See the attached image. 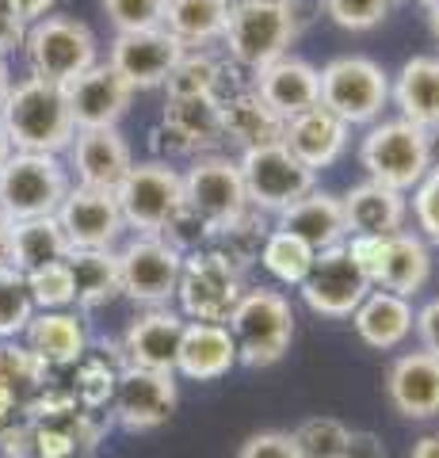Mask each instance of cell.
<instances>
[{
	"instance_id": "obj_19",
	"label": "cell",
	"mask_w": 439,
	"mask_h": 458,
	"mask_svg": "<svg viewBox=\"0 0 439 458\" xmlns=\"http://www.w3.org/2000/svg\"><path fill=\"white\" fill-rule=\"evenodd\" d=\"M58 225L69 249H115L126 229L115 191L80 188V183L69 188L65 203L58 207Z\"/></svg>"
},
{
	"instance_id": "obj_42",
	"label": "cell",
	"mask_w": 439,
	"mask_h": 458,
	"mask_svg": "<svg viewBox=\"0 0 439 458\" xmlns=\"http://www.w3.org/2000/svg\"><path fill=\"white\" fill-rule=\"evenodd\" d=\"M398 4L401 0H321L325 16H329L340 31H375Z\"/></svg>"
},
{
	"instance_id": "obj_8",
	"label": "cell",
	"mask_w": 439,
	"mask_h": 458,
	"mask_svg": "<svg viewBox=\"0 0 439 458\" xmlns=\"http://www.w3.org/2000/svg\"><path fill=\"white\" fill-rule=\"evenodd\" d=\"M23 54H27V65H31V77L69 84L84 69L100 62V42H96L89 23L50 12V16H42L27 27Z\"/></svg>"
},
{
	"instance_id": "obj_1",
	"label": "cell",
	"mask_w": 439,
	"mask_h": 458,
	"mask_svg": "<svg viewBox=\"0 0 439 458\" xmlns=\"http://www.w3.org/2000/svg\"><path fill=\"white\" fill-rule=\"evenodd\" d=\"M0 126H4L12 149L23 153L62 157L77 134L65 89L42 77H23L20 84H12V92L0 104Z\"/></svg>"
},
{
	"instance_id": "obj_23",
	"label": "cell",
	"mask_w": 439,
	"mask_h": 458,
	"mask_svg": "<svg viewBox=\"0 0 439 458\" xmlns=\"http://www.w3.org/2000/svg\"><path fill=\"white\" fill-rule=\"evenodd\" d=\"M283 146H287L306 168L325 172L333 168L340 157L351 146V126L344 119H336L329 107H309L291 114L287 126H283Z\"/></svg>"
},
{
	"instance_id": "obj_48",
	"label": "cell",
	"mask_w": 439,
	"mask_h": 458,
	"mask_svg": "<svg viewBox=\"0 0 439 458\" xmlns=\"http://www.w3.org/2000/svg\"><path fill=\"white\" fill-rule=\"evenodd\" d=\"M413 333H417V340H420V348H424V352L439 355V298H428V302L417 310Z\"/></svg>"
},
{
	"instance_id": "obj_2",
	"label": "cell",
	"mask_w": 439,
	"mask_h": 458,
	"mask_svg": "<svg viewBox=\"0 0 439 458\" xmlns=\"http://www.w3.org/2000/svg\"><path fill=\"white\" fill-rule=\"evenodd\" d=\"M299 0H233L230 23H225V54L237 69L260 73L264 65L291 54L294 38L302 31Z\"/></svg>"
},
{
	"instance_id": "obj_5",
	"label": "cell",
	"mask_w": 439,
	"mask_h": 458,
	"mask_svg": "<svg viewBox=\"0 0 439 458\" xmlns=\"http://www.w3.org/2000/svg\"><path fill=\"white\" fill-rule=\"evenodd\" d=\"M348 252L356 256L371 286L417 298L432 283V245L417 229H398L386 237H348Z\"/></svg>"
},
{
	"instance_id": "obj_39",
	"label": "cell",
	"mask_w": 439,
	"mask_h": 458,
	"mask_svg": "<svg viewBox=\"0 0 439 458\" xmlns=\"http://www.w3.org/2000/svg\"><path fill=\"white\" fill-rule=\"evenodd\" d=\"M122 367L126 363H107V355L84 352V360L73 367V386H69V394L77 397L80 409L100 412L111 405V397H115V382H119Z\"/></svg>"
},
{
	"instance_id": "obj_54",
	"label": "cell",
	"mask_w": 439,
	"mask_h": 458,
	"mask_svg": "<svg viewBox=\"0 0 439 458\" xmlns=\"http://www.w3.org/2000/svg\"><path fill=\"white\" fill-rule=\"evenodd\" d=\"M8 92H12V73H8V62L0 57V104H4Z\"/></svg>"
},
{
	"instance_id": "obj_49",
	"label": "cell",
	"mask_w": 439,
	"mask_h": 458,
	"mask_svg": "<svg viewBox=\"0 0 439 458\" xmlns=\"http://www.w3.org/2000/svg\"><path fill=\"white\" fill-rule=\"evenodd\" d=\"M23 35H27V23L20 20V12L12 0H0V57L8 50L23 47Z\"/></svg>"
},
{
	"instance_id": "obj_13",
	"label": "cell",
	"mask_w": 439,
	"mask_h": 458,
	"mask_svg": "<svg viewBox=\"0 0 439 458\" xmlns=\"http://www.w3.org/2000/svg\"><path fill=\"white\" fill-rule=\"evenodd\" d=\"M119 252V283L122 294L138 306H168L176 298L183 252H176L165 237L138 233L134 241H126Z\"/></svg>"
},
{
	"instance_id": "obj_7",
	"label": "cell",
	"mask_w": 439,
	"mask_h": 458,
	"mask_svg": "<svg viewBox=\"0 0 439 458\" xmlns=\"http://www.w3.org/2000/svg\"><path fill=\"white\" fill-rule=\"evenodd\" d=\"M69 168L58 153H23L12 149V157L0 168V207L12 222L23 218H50L69 195Z\"/></svg>"
},
{
	"instance_id": "obj_29",
	"label": "cell",
	"mask_w": 439,
	"mask_h": 458,
	"mask_svg": "<svg viewBox=\"0 0 439 458\" xmlns=\"http://www.w3.org/2000/svg\"><path fill=\"white\" fill-rule=\"evenodd\" d=\"M275 229H287V233L302 237L314 252L333 249L340 241H348L344 203H340V195L314 188L309 195H302L299 203H291L283 214H275Z\"/></svg>"
},
{
	"instance_id": "obj_40",
	"label": "cell",
	"mask_w": 439,
	"mask_h": 458,
	"mask_svg": "<svg viewBox=\"0 0 439 458\" xmlns=\"http://www.w3.org/2000/svg\"><path fill=\"white\" fill-rule=\"evenodd\" d=\"M31 318H35V298L31 286H27V276L20 267L0 260V340L23 336Z\"/></svg>"
},
{
	"instance_id": "obj_56",
	"label": "cell",
	"mask_w": 439,
	"mask_h": 458,
	"mask_svg": "<svg viewBox=\"0 0 439 458\" xmlns=\"http://www.w3.org/2000/svg\"><path fill=\"white\" fill-rule=\"evenodd\" d=\"M8 157H12V141H8V134H4V126H0V168H4Z\"/></svg>"
},
{
	"instance_id": "obj_26",
	"label": "cell",
	"mask_w": 439,
	"mask_h": 458,
	"mask_svg": "<svg viewBox=\"0 0 439 458\" xmlns=\"http://www.w3.org/2000/svg\"><path fill=\"white\" fill-rule=\"evenodd\" d=\"M413 321H417L413 298L382 291V286H371L363 302L351 310V328L375 352H398L413 336Z\"/></svg>"
},
{
	"instance_id": "obj_3",
	"label": "cell",
	"mask_w": 439,
	"mask_h": 458,
	"mask_svg": "<svg viewBox=\"0 0 439 458\" xmlns=\"http://www.w3.org/2000/svg\"><path fill=\"white\" fill-rule=\"evenodd\" d=\"M225 328L237 344V363L257 370L275 367L294 344V306L275 286H245Z\"/></svg>"
},
{
	"instance_id": "obj_21",
	"label": "cell",
	"mask_w": 439,
	"mask_h": 458,
	"mask_svg": "<svg viewBox=\"0 0 439 458\" xmlns=\"http://www.w3.org/2000/svg\"><path fill=\"white\" fill-rule=\"evenodd\" d=\"M134 153L131 141L122 138L119 126H100V131H77L69 141V172L77 176L80 188L115 191L119 180L131 172Z\"/></svg>"
},
{
	"instance_id": "obj_37",
	"label": "cell",
	"mask_w": 439,
	"mask_h": 458,
	"mask_svg": "<svg viewBox=\"0 0 439 458\" xmlns=\"http://www.w3.org/2000/svg\"><path fill=\"white\" fill-rule=\"evenodd\" d=\"M314 249L306 245L302 237L287 233V229H267L264 237V249H260V267L272 276L279 286H302V279L309 276V267H314Z\"/></svg>"
},
{
	"instance_id": "obj_55",
	"label": "cell",
	"mask_w": 439,
	"mask_h": 458,
	"mask_svg": "<svg viewBox=\"0 0 439 458\" xmlns=\"http://www.w3.org/2000/svg\"><path fill=\"white\" fill-rule=\"evenodd\" d=\"M428 12V31H432V38L439 42V4H432V8H424Z\"/></svg>"
},
{
	"instance_id": "obj_14",
	"label": "cell",
	"mask_w": 439,
	"mask_h": 458,
	"mask_svg": "<svg viewBox=\"0 0 439 458\" xmlns=\"http://www.w3.org/2000/svg\"><path fill=\"white\" fill-rule=\"evenodd\" d=\"M180 405V382L168 370L122 367L111 397V420L126 432H157Z\"/></svg>"
},
{
	"instance_id": "obj_4",
	"label": "cell",
	"mask_w": 439,
	"mask_h": 458,
	"mask_svg": "<svg viewBox=\"0 0 439 458\" xmlns=\"http://www.w3.org/2000/svg\"><path fill=\"white\" fill-rule=\"evenodd\" d=\"M359 165L367 180L386 183L393 191H413L435 161H432V134L409 119H378L367 126L359 141Z\"/></svg>"
},
{
	"instance_id": "obj_25",
	"label": "cell",
	"mask_w": 439,
	"mask_h": 458,
	"mask_svg": "<svg viewBox=\"0 0 439 458\" xmlns=\"http://www.w3.org/2000/svg\"><path fill=\"white\" fill-rule=\"evenodd\" d=\"M237 367L233 333L222 321H188L176 352V375L188 382H218Z\"/></svg>"
},
{
	"instance_id": "obj_20",
	"label": "cell",
	"mask_w": 439,
	"mask_h": 458,
	"mask_svg": "<svg viewBox=\"0 0 439 458\" xmlns=\"http://www.w3.org/2000/svg\"><path fill=\"white\" fill-rule=\"evenodd\" d=\"M183 325H188V318L173 306H149L146 313H138V318L126 325L122 344H119L122 363L176 375V352H180Z\"/></svg>"
},
{
	"instance_id": "obj_9",
	"label": "cell",
	"mask_w": 439,
	"mask_h": 458,
	"mask_svg": "<svg viewBox=\"0 0 439 458\" xmlns=\"http://www.w3.org/2000/svg\"><path fill=\"white\" fill-rule=\"evenodd\" d=\"M237 168H241V180H245L249 207L260 214H272V218L317 188V172L306 168L283 141L245 149L237 157Z\"/></svg>"
},
{
	"instance_id": "obj_58",
	"label": "cell",
	"mask_w": 439,
	"mask_h": 458,
	"mask_svg": "<svg viewBox=\"0 0 439 458\" xmlns=\"http://www.w3.org/2000/svg\"><path fill=\"white\" fill-rule=\"evenodd\" d=\"M417 4H420V8H432V4H439V0H417Z\"/></svg>"
},
{
	"instance_id": "obj_35",
	"label": "cell",
	"mask_w": 439,
	"mask_h": 458,
	"mask_svg": "<svg viewBox=\"0 0 439 458\" xmlns=\"http://www.w3.org/2000/svg\"><path fill=\"white\" fill-rule=\"evenodd\" d=\"M233 0H168L165 31L176 35L188 50H207L222 42Z\"/></svg>"
},
{
	"instance_id": "obj_10",
	"label": "cell",
	"mask_w": 439,
	"mask_h": 458,
	"mask_svg": "<svg viewBox=\"0 0 439 458\" xmlns=\"http://www.w3.org/2000/svg\"><path fill=\"white\" fill-rule=\"evenodd\" d=\"M115 203L122 210L126 229L134 233L161 237L165 222L183 207V172H176L168 161H134L131 172L119 180Z\"/></svg>"
},
{
	"instance_id": "obj_27",
	"label": "cell",
	"mask_w": 439,
	"mask_h": 458,
	"mask_svg": "<svg viewBox=\"0 0 439 458\" xmlns=\"http://www.w3.org/2000/svg\"><path fill=\"white\" fill-rule=\"evenodd\" d=\"M340 203H344L348 237H386L409 229V195L386 188V183L363 180L340 195Z\"/></svg>"
},
{
	"instance_id": "obj_41",
	"label": "cell",
	"mask_w": 439,
	"mask_h": 458,
	"mask_svg": "<svg viewBox=\"0 0 439 458\" xmlns=\"http://www.w3.org/2000/svg\"><path fill=\"white\" fill-rule=\"evenodd\" d=\"M294 443H299V454L302 458H344L348 451V439H351V428L336 417H309L294 428Z\"/></svg>"
},
{
	"instance_id": "obj_52",
	"label": "cell",
	"mask_w": 439,
	"mask_h": 458,
	"mask_svg": "<svg viewBox=\"0 0 439 458\" xmlns=\"http://www.w3.org/2000/svg\"><path fill=\"white\" fill-rule=\"evenodd\" d=\"M409 458H439V432L420 436V439L413 443V451H409Z\"/></svg>"
},
{
	"instance_id": "obj_6",
	"label": "cell",
	"mask_w": 439,
	"mask_h": 458,
	"mask_svg": "<svg viewBox=\"0 0 439 458\" xmlns=\"http://www.w3.org/2000/svg\"><path fill=\"white\" fill-rule=\"evenodd\" d=\"M321 107H329L348 126H371L390 107V73L375 57L344 54L317 69Z\"/></svg>"
},
{
	"instance_id": "obj_51",
	"label": "cell",
	"mask_w": 439,
	"mask_h": 458,
	"mask_svg": "<svg viewBox=\"0 0 439 458\" xmlns=\"http://www.w3.org/2000/svg\"><path fill=\"white\" fill-rule=\"evenodd\" d=\"M12 4H16V12H20V20L31 27L35 20H42V16H50L54 12V4H58V0H12Z\"/></svg>"
},
{
	"instance_id": "obj_43",
	"label": "cell",
	"mask_w": 439,
	"mask_h": 458,
	"mask_svg": "<svg viewBox=\"0 0 439 458\" xmlns=\"http://www.w3.org/2000/svg\"><path fill=\"white\" fill-rule=\"evenodd\" d=\"M27 286H31L35 310H69L73 306V276H69V264H46L38 271H27Z\"/></svg>"
},
{
	"instance_id": "obj_53",
	"label": "cell",
	"mask_w": 439,
	"mask_h": 458,
	"mask_svg": "<svg viewBox=\"0 0 439 458\" xmlns=\"http://www.w3.org/2000/svg\"><path fill=\"white\" fill-rule=\"evenodd\" d=\"M8 237H12V218L4 214V207H0V260L8 256Z\"/></svg>"
},
{
	"instance_id": "obj_16",
	"label": "cell",
	"mask_w": 439,
	"mask_h": 458,
	"mask_svg": "<svg viewBox=\"0 0 439 458\" xmlns=\"http://www.w3.org/2000/svg\"><path fill=\"white\" fill-rule=\"evenodd\" d=\"M188 54V47L168 35L165 27H149V31H122L115 35L107 50V65L131 84L134 92H157L165 89L168 73L176 69V62Z\"/></svg>"
},
{
	"instance_id": "obj_33",
	"label": "cell",
	"mask_w": 439,
	"mask_h": 458,
	"mask_svg": "<svg viewBox=\"0 0 439 458\" xmlns=\"http://www.w3.org/2000/svg\"><path fill=\"white\" fill-rule=\"evenodd\" d=\"M73 252L69 241L58 225V214L50 218H23V222H12V237H8V256L4 264L20 267L23 276L27 271H38L46 264H58Z\"/></svg>"
},
{
	"instance_id": "obj_47",
	"label": "cell",
	"mask_w": 439,
	"mask_h": 458,
	"mask_svg": "<svg viewBox=\"0 0 439 458\" xmlns=\"http://www.w3.org/2000/svg\"><path fill=\"white\" fill-rule=\"evenodd\" d=\"M237 458H302L299 443H294L291 432L283 428H264V432H252L245 443H241Z\"/></svg>"
},
{
	"instance_id": "obj_38",
	"label": "cell",
	"mask_w": 439,
	"mask_h": 458,
	"mask_svg": "<svg viewBox=\"0 0 439 458\" xmlns=\"http://www.w3.org/2000/svg\"><path fill=\"white\" fill-rule=\"evenodd\" d=\"M267 214H260V210H245L241 218H233L230 225H222V229H215V237H210V249L215 252H222L225 260H230L241 276L260 260V249H264V237H267V225L264 222Z\"/></svg>"
},
{
	"instance_id": "obj_17",
	"label": "cell",
	"mask_w": 439,
	"mask_h": 458,
	"mask_svg": "<svg viewBox=\"0 0 439 458\" xmlns=\"http://www.w3.org/2000/svg\"><path fill=\"white\" fill-rule=\"evenodd\" d=\"M218 99H168L157 131H153V149L157 161L173 165L176 157L215 153L222 146V114Z\"/></svg>"
},
{
	"instance_id": "obj_36",
	"label": "cell",
	"mask_w": 439,
	"mask_h": 458,
	"mask_svg": "<svg viewBox=\"0 0 439 458\" xmlns=\"http://www.w3.org/2000/svg\"><path fill=\"white\" fill-rule=\"evenodd\" d=\"M50 367L38 360V355L16 340H0V394H4L20 412L27 409L42 386H46Z\"/></svg>"
},
{
	"instance_id": "obj_32",
	"label": "cell",
	"mask_w": 439,
	"mask_h": 458,
	"mask_svg": "<svg viewBox=\"0 0 439 458\" xmlns=\"http://www.w3.org/2000/svg\"><path fill=\"white\" fill-rule=\"evenodd\" d=\"M69 276H73V306L77 310H100L122 294L119 283V252L115 249H73L65 256Z\"/></svg>"
},
{
	"instance_id": "obj_30",
	"label": "cell",
	"mask_w": 439,
	"mask_h": 458,
	"mask_svg": "<svg viewBox=\"0 0 439 458\" xmlns=\"http://www.w3.org/2000/svg\"><path fill=\"white\" fill-rule=\"evenodd\" d=\"M27 348H31L50 370L77 367L89 352V328L73 310H35L31 325L23 328Z\"/></svg>"
},
{
	"instance_id": "obj_45",
	"label": "cell",
	"mask_w": 439,
	"mask_h": 458,
	"mask_svg": "<svg viewBox=\"0 0 439 458\" xmlns=\"http://www.w3.org/2000/svg\"><path fill=\"white\" fill-rule=\"evenodd\" d=\"M409 214L417 222V233L428 241V245H439V161L424 172V180L409 191Z\"/></svg>"
},
{
	"instance_id": "obj_22",
	"label": "cell",
	"mask_w": 439,
	"mask_h": 458,
	"mask_svg": "<svg viewBox=\"0 0 439 458\" xmlns=\"http://www.w3.org/2000/svg\"><path fill=\"white\" fill-rule=\"evenodd\" d=\"M386 397L405 420H435L439 417V355L432 352H401L386 370Z\"/></svg>"
},
{
	"instance_id": "obj_12",
	"label": "cell",
	"mask_w": 439,
	"mask_h": 458,
	"mask_svg": "<svg viewBox=\"0 0 439 458\" xmlns=\"http://www.w3.org/2000/svg\"><path fill=\"white\" fill-rule=\"evenodd\" d=\"M183 207H191L210 229L230 225L249 210L245 180H241L237 157L199 153L183 172Z\"/></svg>"
},
{
	"instance_id": "obj_57",
	"label": "cell",
	"mask_w": 439,
	"mask_h": 458,
	"mask_svg": "<svg viewBox=\"0 0 439 458\" xmlns=\"http://www.w3.org/2000/svg\"><path fill=\"white\" fill-rule=\"evenodd\" d=\"M428 134H432V161H439V126L428 131Z\"/></svg>"
},
{
	"instance_id": "obj_11",
	"label": "cell",
	"mask_w": 439,
	"mask_h": 458,
	"mask_svg": "<svg viewBox=\"0 0 439 458\" xmlns=\"http://www.w3.org/2000/svg\"><path fill=\"white\" fill-rule=\"evenodd\" d=\"M241 291H245V276L210 245L183 256L176 302L188 321H222L225 325Z\"/></svg>"
},
{
	"instance_id": "obj_28",
	"label": "cell",
	"mask_w": 439,
	"mask_h": 458,
	"mask_svg": "<svg viewBox=\"0 0 439 458\" xmlns=\"http://www.w3.org/2000/svg\"><path fill=\"white\" fill-rule=\"evenodd\" d=\"M390 104L398 107L401 119L435 131L439 126V57L435 54H413L401 69L390 77Z\"/></svg>"
},
{
	"instance_id": "obj_34",
	"label": "cell",
	"mask_w": 439,
	"mask_h": 458,
	"mask_svg": "<svg viewBox=\"0 0 439 458\" xmlns=\"http://www.w3.org/2000/svg\"><path fill=\"white\" fill-rule=\"evenodd\" d=\"M237 69V65H233ZM225 62H218L207 50H188L176 62V69L165 81V96L168 99H222L237 92V84H230L233 73Z\"/></svg>"
},
{
	"instance_id": "obj_31",
	"label": "cell",
	"mask_w": 439,
	"mask_h": 458,
	"mask_svg": "<svg viewBox=\"0 0 439 458\" xmlns=\"http://www.w3.org/2000/svg\"><path fill=\"white\" fill-rule=\"evenodd\" d=\"M218 114H222V141H230V146H237L241 153L283 141V126H287L283 114H275L257 92H252V84L237 89L233 96H225Z\"/></svg>"
},
{
	"instance_id": "obj_18",
	"label": "cell",
	"mask_w": 439,
	"mask_h": 458,
	"mask_svg": "<svg viewBox=\"0 0 439 458\" xmlns=\"http://www.w3.org/2000/svg\"><path fill=\"white\" fill-rule=\"evenodd\" d=\"M65 89L69 114H73L77 131H100V126H119L122 114L134 104V89L126 84L107 62H96L92 69H84L80 77H73Z\"/></svg>"
},
{
	"instance_id": "obj_15",
	"label": "cell",
	"mask_w": 439,
	"mask_h": 458,
	"mask_svg": "<svg viewBox=\"0 0 439 458\" xmlns=\"http://www.w3.org/2000/svg\"><path fill=\"white\" fill-rule=\"evenodd\" d=\"M367 291H371V279L363 276V267L356 264V256L348 252V245L340 241L333 249H321L314 256V267H309V276L302 279L299 294L302 302L321 313V318H351V310H356Z\"/></svg>"
},
{
	"instance_id": "obj_44",
	"label": "cell",
	"mask_w": 439,
	"mask_h": 458,
	"mask_svg": "<svg viewBox=\"0 0 439 458\" xmlns=\"http://www.w3.org/2000/svg\"><path fill=\"white\" fill-rule=\"evenodd\" d=\"M100 4L111 27H115V35L165 27V12H168V0H100Z\"/></svg>"
},
{
	"instance_id": "obj_50",
	"label": "cell",
	"mask_w": 439,
	"mask_h": 458,
	"mask_svg": "<svg viewBox=\"0 0 439 458\" xmlns=\"http://www.w3.org/2000/svg\"><path fill=\"white\" fill-rule=\"evenodd\" d=\"M344 458H386V447H382V439L375 432H356V428H351Z\"/></svg>"
},
{
	"instance_id": "obj_24",
	"label": "cell",
	"mask_w": 439,
	"mask_h": 458,
	"mask_svg": "<svg viewBox=\"0 0 439 458\" xmlns=\"http://www.w3.org/2000/svg\"><path fill=\"white\" fill-rule=\"evenodd\" d=\"M252 92H257L275 114L291 119V114L309 111V107L321 104V77H317V65H309L306 57L283 54L279 62L264 65L260 73H252Z\"/></svg>"
},
{
	"instance_id": "obj_46",
	"label": "cell",
	"mask_w": 439,
	"mask_h": 458,
	"mask_svg": "<svg viewBox=\"0 0 439 458\" xmlns=\"http://www.w3.org/2000/svg\"><path fill=\"white\" fill-rule=\"evenodd\" d=\"M161 237L173 245L176 252H199V249H207L210 245V237H215V229H210L199 214H195L191 207H180L173 218L165 222V229H161Z\"/></svg>"
}]
</instances>
